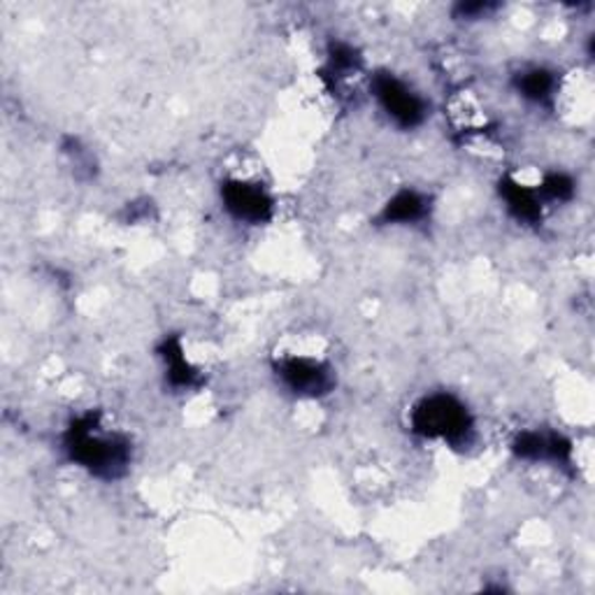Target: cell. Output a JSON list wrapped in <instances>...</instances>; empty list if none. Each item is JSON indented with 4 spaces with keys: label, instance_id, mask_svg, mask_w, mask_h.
Masks as SVG:
<instances>
[{
    "label": "cell",
    "instance_id": "obj_1",
    "mask_svg": "<svg viewBox=\"0 0 595 595\" xmlns=\"http://www.w3.org/2000/svg\"><path fill=\"white\" fill-rule=\"evenodd\" d=\"M63 451L71 463L91 477L114 482L122 479L133 461L131 440L122 432H112L101 424L98 415H84L63 430Z\"/></svg>",
    "mask_w": 595,
    "mask_h": 595
},
{
    "label": "cell",
    "instance_id": "obj_2",
    "mask_svg": "<svg viewBox=\"0 0 595 595\" xmlns=\"http://www.w3.org/2000/svg\"><path fill=\"white\" fill-rule=\"evenodd\" d=\"M409 428L424 440H438L451 449L470 447L474 440V417L468 405L451 394L424 396L409 411Z\"/></svg>",
    "mask_w": 595,
    "mask_h": 595
},
{
    "label": "cell",
    "instance_id": "obj_3",
    "mask_svg": "<svg viewBox=\"0 0 595 595\" xmlns=\"http://www.w3.org/2000/svg\"><path fill=\"white\" fill-rule=\"evenodd\" d=\"M373 96L388 122L403 131H415L428 119V103L405 80L394 73H377L370 82Z\"/></svg>",
    "mask_w": 595,
    "mask_h": 595
},
{
    "label": "cell",
    "instance_id": "obj_4",
    "mask_svg": "<svg viewBox=\"0 0 595 595\" xmlns=\"http://www.w3.org/2000/svg\"><path fill=\"white\" fill-rule=\"evenodd\" d=\"M274 377L295 398H324L335 388V370L322 358L282 356L272 365Z\"/></svg>",
    "mask_w": 595,
    "mask_h": 595
},
{
    "label": "cell",
    "instance_id": "obj_5",
    "mask_svg": "<svg viewBox=\"0 0 595 595\" xmlns=\"http://www.w3.org/2000/svg\"><path fill=\"white\" fill-rule=\"evenodd\" d=\"M221 208L228 217L247 223V226H263L274 217V198L270 191L249 179H223L219 187Z\"/></svg>",
    "mask_w": 595,
    "mask_h": 595
},
{
    "label": "cell",
    "instance_id": "obj_6",
    "mask_svg": "<svg viewBox=\"0 0 595 595\" xmlns=\"http://www.w3.org/2000/svg\"><path fill=\"white\" fill-rule=\"evenodd\" d=\"M512 451L519 461L552 463L556 468L572 466V442L554 430H523L514 438Z\"/></svg>",
    "mask_w": 595,
    "mask_h": 595
},
{
    "label": "cell",
    "instance_id": "obj_7",
    "mask_svg": "<svg viewBox=\"0 0 595 595\" xmlns=\"http://www.w3.org/2000/svg\"><path fill=\"white\" fill-rule=\"evenodd\" d=\"M498 194H500V200L505 202L508 212L519 223L537 226L542 221L544 202H542L535 187H525V185H521V181H516L514 177L505 175L498 181Z\"/></svg>",
    "mask_w": 595,
    "mask_h": 595
},
{
    "label": "cell",
    "instance_id": "obj_8",
    "mask_svg": "<svg viewBox=\"0 0 595 595\" xmlns=\"http://www.w3.org/2000/svg\"><path fill=\"white\" fill-rule=\"evenodd\" d=\"M430 215V198L417 189H400L392 200H388L379 221L384 226H417L426 221Z\"/></svg>",
    "mask_w": 595,
    "mask_h": 595
},
{
    "label": "cell",
    "instance_id": "obj_9",
    "mask_svg": "<svg viewBox=\"0 0 595 595\" xmlns=\"http://www.w3.org/2000/svg\"><path fill=\"white\" fill-rule=\"evenodd\" d=\"M514 88L516 94L537 107H552L559 94V80L556 73L549 67L535 65L525 67L519 75H514Z\"/></svg>",
    "mask_w": 595,
    "mask_h": 595
},
{
    "label": "cell",
    "instance_id": "obj_10",
    "mask_svg": "<svg viewBox=\"0 0 595 595\" xmlns=\"http://www.w3.org/2000/svg\"><path fill=\"white\" fill-rule=\"evenodd\" d=\"M158 356L164 361L166 368V379L170 386L179 388V392H187V388H196L200 382L198 370L189 363L185 347H181L179 337H166L158 347Z\"/></svg>",
    "mask_w": 595,
    "mask_h": 595
},
{
    "label": "cell",
    "instance_id": "obj_11",
    "mask_svg": "<svg viewBox=\"0 0 595 595\" xmlns=\"http://www.w3.org/2000/svg\"><path fill=\"white\" fill-rule=\"evenodd\" d=\"M361 71V56L356 50L347 42H335L328 50V63H326V73L337 82V80H347L349 75Z\"/></svg>",
    "mask_w": 595,
    "mask_h": 595
},
{
    "label": "cell",
    "instance_id": "obj_12",
    "mask_svg": "<svg viewBox=\"0 0 595 595\" xmlns=\"http://www.w3.org/2000/svg\"><path fill=\"white\" fill-rule=\"evenodd\" d=\"M542 202H567L575 198V191H577V185H575V179H572L570 175L565 173H549L544 175L542 179V185L535 187Z\"/></svg>",
    "mask_w": 595,
    "mask_h": 595
},
{
    "label": "cell",
    "instance_id": "obj_13",
    "mask_svg": "<svg viewBox=\"0 0 595 595\" xmlns=\"http://www.w3.org/2000/svg\"><path fill=\"white\" fill-rule=\"evenodd\" d=\"M495 6L491 3H459L456 6V17L459 19H477V17H487Z\"/></svg>",
    "mask_w": 595,
    "mask_h": 595
}]
</instances>
